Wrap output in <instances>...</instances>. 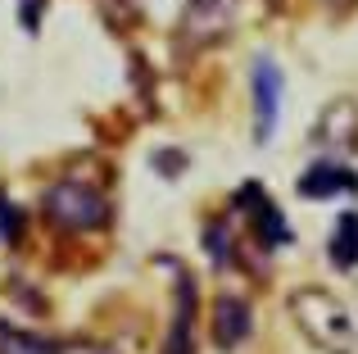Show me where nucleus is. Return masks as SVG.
Listing matches in <instances>:
<instances>
[{
	"mask_svg": "<svg viewBox=\"0 0 358 354\" xmlns=\"http://www.w3.org/2000/svg\"><path fill=\"white\" fill-rule=\"evenodd\" d=\"M327 255H331V264L341 268V273L358 268V213H341V218H336V232H331V241H327Z\"/></svg>",
	"mask_w": 358,
	"mask_h": 354,
	"instance_id": "11",
	"label": "nucleus"
},
{
	"mask_svg": "<svg viewBox=\"0 0 358 354\" xmlns=\"http://www.w3.org/2000/svg\"><path fill=\"white\" fill-rule=\"evenodd\" d=\"M164 354H195V277L177 264V313L168 327Z\"/></svg>",
	"mask_w": 358,
	"mask_h": 354,
	"instance_id": "8",
	"label": "nucleus"
},
{
	"mask_svg": "<svg viewBox=\"0 0 358 354\" xmlns=\"http://www.w3.org/2000/svg\"><path fill=\"white\" fill-rule=\"evenodd\" d=\"M236 209H245V218H250V232H254V241L259 246H290L295 241V232H290V222H286V213L272 204V195L263 191L259 182H245L241 191H236Z\"/></svg>",
	"mask_w": 358,
	"mask_h": 354,
	"instance_id": "3",
	"label": "nucleus"
},
{
	"mask_svg": "<svg viewBox=\"0 0 358 354\" xmlns=\"http://www.w3.org/2000/svg\"><path fill=\"white\" fill-rule=\"evenodd\" d=\"M250 332H254L250 304H245L241 295H218V300H213V341H218V350L245 346Z\"/></svg>",
	"mask_w": 358,
	"mask_h": 354,
	"instance_id": "9",
	"label": "nucleus"
},
{
	"mask_svg": "<svg viewBox=\"0 0 358 354\" xmlns=\"http://www.w3.org/2000/svg\"><path fill=\"white\" fill-rule=\"evenodd\" d=\"M41 9H45V0H18V23H23V32H36V27H41Z\"/></svg>",
	"mask_w": 358,
	"mask_h": 354,
	"instance_id": "14",
	"label": "nucleus"
},
{
	"mask_svg": "<svg viewBox=\"0 0 358 354\" xmlns=\"http://www.w3.org/2000/svg\"><path fill=\"white\" fill-rule=\"evenodd\" d=\"M313 141H322L327 150H336V155L354 150L358 146V105L354 100H331V105L317 114Z\"/></svg>",
	"mask_w": 358,
	"mask_h": 354,
	"instance_id": "7",
	"label": "nucleus"
},
{
	"mask_svg": "<svg viewBox=\"0 0 358 354\" xmlns=\"http://www.w3.org/2000/svg\"><path fill=\"white\" fill-rule=\"evenodd\" d=\"M41 213L59 232H96L109 222V200L100 186L82 182V177H59L55 186H45Z\"/></svg>",
	"mask_w": 358,
	"mask_h": 354,
	"instance_id": "2",
	"label": "nucleus"
},
{
	"mask_svg": "<svg viewBox=\"0 0 358 354\" xmlns=\"http://www.w3.org/2000/svg\"><path fill=\"white\" fill-rule=\"evenodd\" d=\"M0 354H118V350L96 346V341H50V337H32V332L0 323Z\"/></svg>",
	"mask_w": 358,
	"mask_h": 354,
	"instance_id": "5",
	"label": "nucleus"
},
{
	"mask_svg": "<svg viewBox=\"0 0 358 354\" xmlns=\"http://www.w3.org/2000/svg\"><path fill=\"white\" fill-rule=\"evenodd\" d=\"M204 255L213 259V268H231L236 264V232L227 218H213L204 227Z\"/></svg>",
	"mask_w": 358,
	"mask_h": 354,
	"instance_id": "12",
	"label": "nucleus"
},
{
	"mask_svg": "<svg viewBox=\"0 0 358 354\" xmlns=\"http://www.w3.org/2000/svg\"><path fill=\"white\" fill-rule=\"evenodd\" d=\"M231 14H236V0H191L182 18V36L195 45H209L231 27Z\"/></svg>",
	"mask_w": 358,
	"mask_h": 354,
	"instance_id": "6",
	"label": "nucleus"
},
{
	"mask_svg": "<svg viewBox=\"0 0 358 354\" xmlns=\"http://www.w3.org/2000/svg\"><path fill=\"white\" fill-rule=\"evenodd\" d=\"M290 313H295L304 337L322 354H358L354 318L345 313V304L336 300V295L317 291V286H299V291L290 295Z\"/></svg>",
	"mask_w": 358,
	"mask_h": 354,
	"instance_id": "1",
	"label": "nucleus"
},
{
	"mask_svg": "<svg viewBox=\"0 0 358 354\" xmlns=\"http://www.w3.org/2000/svg\"><path fill=\"white\" fill-rule=\"evenodd\" d=\"M0 236H5V246H18V236H23V209L5 191H0Z\"/></svg>",
	"mask_w": 358,
	"mask_h": 354,
	"instance_id": "13",
	"label": "nucleus"
},
{
	"mask_svg": "<svg viewBox=\"0 0 358 354\" xmlns=\"http://www.w3.org/2000/svg\"><path fill=\"white\" fill-rule=\"evenodd\" d=\"M341 191H358V173L345 169L341 160H313L299 177V195H308V200H327Z\"/></svg>",
	"mask_w": 358,
	"mask_h": 354,
	"instance_id": "10",
	"label": "nucleus"
},
{
	"mask_svg": "<svg viewBox=\"0 0 358 354\" xmlns=\"http://www.w3.org/2000/svg\"><path fill=\"white\" fill-rule=\"evenodd\" d=\"M250 96H254V141H268L272 123H277V105H281V69L259 55L250 73Z\"/></svg>",
	"mask_w": 358,
	"mask_h": 354,
	"instance_id": "4",
	"label": "nucleus"
}]
</instances>
